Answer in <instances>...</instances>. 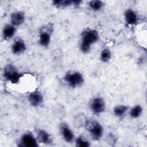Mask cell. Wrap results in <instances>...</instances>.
Instances as JSON below:
<instances>
[{"label":"cell","instance_id":"6da1fadb","mask_svg":"<svg viewBox=\"0 0 147 147\" xmlns=\"http://www.w3.org/2000/svg\"><path fill=\"white\" fill-rule=\"evenodd\" d=\"M99 39V34L96 29H86L81 33L79 48L83 53H88L91 49V45L96 43Z\"/></svg>","mask_w":147,"mask_h":147},{"label":"cell","instance_id":"7a4b0ae2","mask_svg":"<svg viewBox=\"0 0 147 147\" xmlns=\"http://www.w3.org/2000/svg\"><path fill=\"white\" fill-rule=\"evenodd\" d=\"M85 127L92 140L98 141L103 137L104 129L102 125L98 121L94 119H88Z\"/></svg>","mask_w":147,"mask_h":147},{"label":"cell","instance_id":"3957f363","mask_svg":"<svg viewBox=\"0 0 147 147\" xmlns=\"http://www.w3.org/2000/svg\"><path fill=\"white\" fill-rule=\"evenodd\" d=\"M63 80L66 85L72 88L81 87L84 82V78L83 74L78 71H71L67 72L63 78Z\"/></svg>","mask_w":147,"mask_h":147},{"label":"cell","instance_id":"277c9868","mask_svg":"<svg viewBox=\"0 0 147 147\" xmlns=\"http://www.w3.org/2000/svg\"><path fill=\"white\" fill-rule=\"evenodd\" d=\"M2 75L3 78L11 84L18 83L22 77L21 73L14 65L11 64L5 65L3 69Z\"/></svg>","mask_w":147,"mask_h":147},{"label":"cell","instance_id":"5b68a950","mask_svg":"<svg viewBox=\"0 0 147 147\" xmlns=\"http://www.w3.org/2000/svg\"><path fill=\"white\" fill-rule=\"evenodd\" d=\"M17 145L20 147H38L39 143L36 136L28 131L21 135L17 142Z\"/></svg>","mask_w":147,"mask_h":147},{"label":"cell","instance_id":"8992f818","mask_svg":"<svg viewBox=\"0 0 147 147\" xmlns=\"http://www.w3.org/2000/svg\"><path fill=\"white\" fill-rule=\"evenodd\" d=\"M90 109L95 115H99L103 113L106 109V102L104 99L100 96L93 98L89 104Z\"/></svg>","mask_w":147,"mask_h":147},{"label":"cell","instance_id":"52a82bcc","mask_svg":"<svg viewBox=\"0 0 147 147\" xmlns=\"http://www.w3.org/2000/svg\"><path fill=\"white\" fill-rule=\"evenodd\" d=\"M59 130L60 134L65 142L68 144L74 142L75 139V134L72 129L67 123L64 122L61 123L59 126Z\"/></svg>","mask_w":147,"mask_h":147},{"label":"cell","instance_id":"ba28073f","mask_svg":"<svg viewBox=\"0 0 147 147\" xmlns=\"http://www.w3.org/2000/svg\"><path fill=\"white\" fill-rule=\"evenodd\" d=\"M28 101L33 107H38L44 102V95L39 90H34L28 95Z\"/></svg>","mask_w":147,"mask_h":147},{"label":"cell","instance_id":"9c48e42d","mask_svg":"<svg viewBox=\"0 0 147 147\" xmlns=\"http://www.w3.org/2000/svg\"><path fill=\"white\" fill-rule=\"evenodd\" d=\"M51 29H48V28H44L39 33L38 42L40 46L43 48H46L48 47L51 43L52 33V30Z\"/></svg>","mask_w":147,"mask_h":147},{"label":"cell","instance_id":"30bf717a","mask_svg":"<svg viewBox=\"0 0 147 147\" xmlns=\"http://www.w3.org/2000/svg\"><path fill=\"white\" fill-rule=\"evenodd\" d=\"M36 137L39 144L50 145L52 143L51 135L43 129H37L36 131Z\"/></svg>","mask_w":147,"mask_h":147},{"label":"cell","instance_id":"8fae6325","mask_svg":"<svg viewBox=\"0 0 147 147\" xmlns=\"http://www.w3.org/2000/svg\"><path fill=\"white\" fill-rule=\"evenodd\" d=\"M25 14L22 11H15L11 13L10 22L15 27H18L24 24L25 21Z\"/></svg>","mask_w":147,"mask_h":147},{"label":"cell","instance_id":"7c38bea8","mask_svg":"<svg viewBox=\"0 0 147 147\" xmlns=\"http://www.w3.org/2000/svg\"><path fill=\"white\" fill-rule=\"evenodd\" d=\"M27 47L25 41L21 38H16L11 44V51L13 55H20L26 50Z\"/></svg>","mask_w":147,"mask_h":147},{"label":"cell","instance_id":"4fadbf2b","mask_svg":"<svg viewBox=\"0 0 147 147\" xmlns=\"http://www.w3.org/2000/svg\"><path fill=\"white\" fill-rule=\"evenodd\" d=\"M125 22L128 25H134L138 23V17L137 14L131 9H127L124 12Z\"/></svg>","mask_w":147,"mask_h":147},{"label":"cell","instance_id":"5bb4252c","mask_svg":"<svg viewBox=\"0 0 147 147\" xmlns=\"http://www.w3.org/2000/svg\"><path fill=\"white\" fill-rule=\"evenodd\" d=\"M17 30V28L11 24H6L2 29V36L4 40L9 41L11 40L15 35Z\"/></svg>","mask_w":147,"mask_h":147},{"label":"cell","instance_id":"9a60e30c","mask_svg":"<svg viewBox=\"0 0 147 147\" xmlns=\"http://www.w3.org/2000/svg\"><path fill=\"white\" fill-rule=\"evenodd\" d=\"M130 107L125 105H118L113 108V111L114 115L118 118H122L129 111Z\"/></svg>","mask_w":147,"mask_h":147},{"label":"cell","instance_id":"2e32d148","mask_svg":"<svg viewBox=\"0 0 147 147\" xmlns=\"http://www.w3.org/2000/svg\"><path fill=\"white\" fill-rule=\"evenodd\" d=\"M143 112V108L140 105H136L129 109V114L131 118L137 119L140 117Z\"/></svg>","mask_w":147,"mask_h":147},{"label":"cell","instance_id":"e0dca14e","mask_svg":"<svg viewBox=\"0 0 147 147\" xmlns=\"http://www.w3.org/2000/svg\"><path fill=\"white\" fill-rule=\"evenodd\" d=\"M89 8L94 11H100L104 6V3L102 1L99 0H92L90 1L88 3Z\"/></svg>","mask_w":147,"mask_h":147},{"label":"cell","instance_id":"ac0fdd59","mask_svg":"<svg viewBox=\"0 0 147 147\" xmlns=\"http://www.w3.org/2000/svg\"><path fill=\"white\" fill-rule=\"evenodd\" d=\"M74 142L77 147H89L91 146L90 142L83 136H79L75 138Z\"/></svg>","mask_w":147,"mask_h":147},{"label":"cell","instance_id":"d6986e66","mask_svg":"<svg viewBox=\"0 0 147 147\" xmlns=\"http://www.w3.org/2000/svg\"><path fill=\"white\" fill-rule=\"evenodd\" d=\"M111 58V52L110 49L107 48H104L100 53V60L103 63H107L110 60Z\"/></svg>","mask_w":147,"mask_h":147},{"label":"cell","instance_id":"ffe728a7","mask_svg":"<svg viewBox=\"0 0 147 147\" xmlns=\"http://www.w3.org/2000/svg\"><path fill=\"white\" fill-rule=\"evenodd\" d=\"M52 5L56 8H66L72 6V1L69 0H56L52 1Z\"/></svg>","mask_w":147,"mask_h":147},{"label":"cell","instance_id":"44dd1931","mask_svg":"<svg viewBox=\"0 0 147 147\" xmlns=\"http://www.w3.org/2000/svg\"><path fill=\"white\" fill-rule=\"evenodd\" d=\"M81 3H82V1H80V0L72 1V6L78 7L81 4Z\"/></svg>","mask_w":147,"mask_h":147}]
</instances>
